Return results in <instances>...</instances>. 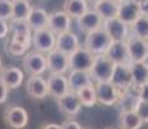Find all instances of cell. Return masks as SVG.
<instances>
[{
  "label": "cell",
  "mask_w": 148,
  "mask_h": 129,
  "mask_svg": "<svg viewBox=\"0 0 148 129\" xmlns=\"http://www.w3.org/2000/svg\"><path fill=\"white\" fill-rule=\"evenodd\" d=\"M28 48H30L28 45L23 44L21 41H17L13 38H10V40L7 43V52L12 56H22V54L26 53Z\"/></svg>",
  "instance_id": "obj_31"
},
{
  "label": "cell",
  "mask_w": 148,
  "mask_h": 129,
  "mask_svg": "<svg viewBox=\"0 0 148 129\" xmlns=\"http://www.w3.org/2000/svg\"><path fill=\"white\" fill-rule=\"evenodd\" d=\"M0 80L9 89H17L23 81V72L16 66H7L0 71Z\"/></svg>",
  "instance_id": "obj_20"
},
{
  "label": "cell",
  "mask_w": 148,
  "mask_h": 129,
  "mask_svg": "<svg viewBox=\"0 0 148 129\" xmlns=\"http://www.w3.org/2000/svg\"><path fill=\"white\" fill-rule=\"evenodd\" d=\"M13 17V1L0 0V19H12Z\"/></svg>",
  "instance_id": "obj_32"
},
{
  "label": "cell",
  "mask_w": 148,
  "mask_h": 129,
  "mask_svg": "<svg viewBox=\"0 0 148 129\" xmlns=\"http://www.w3.org/2000/svg\"><path fill=\"white\" fill-rule=\"evenodd\" d=\"M134 1L136 3V4H139V5H143L144 3L147 1V0H134Z\"/></svg>",
  "instance_id": "obj_40"
},
{
  "label": "cell",
  "mask_w": 148,
  "mask_h": 129,
  "mask_svg": "<svg viewBox=\"0 0 148 129\" xmlns=\"http://www.w3.org/2000/svg\"><path fill=\"white\" fill-rule=\"evenodd\" d=\"M113 1H116V3H119V4H120V3H122V1H125V0H113Z\"/></svg>",
  "instance_id": "obj_42"
},
{
  "label": "cell",
  "mask_w": 148,
  "mask_h": 129,
  "mask_svg": "<svg viewBox=\"0 0 148 129\" xmlns=\"http://www.w3.org/2000/svg\"><path fill=\"white\" fill-rule=\"evenodd\" d=\"M95 90L98 102L104 106L115 105L121 98V93L111 81L95 83Z\"/></svg>",
  "instance_id": "obj_7"
},
{
  "label": "cell",
  "mask_w": 148,
  "mask_h": 129,
  "mask_svg": "<svg viewBox=\"0 0 148 129\" xmlns=\"http://www.w3.org/2000/svg\"><path fill=\"white\" fill-rule=\"evenodd\" d=\"M132 35L148 41V16L142 14L132 26Z\"/></svg>",
  "instance_id": "obj_28"
},
{
  "label": "cell",
  "mask_w": 148,
  "mask_h": 129,
  "mask_svg": "<svg viewBox=\"0 0 148 129\" xmlns=\"http://www.w3.org/2000/svg\"><path fill=\"white\" fill-rule=\"evenodd\" d=\"M48 28L53 31L57 36L63 32H67L71 28V17L64 10H56L49 14Z\"/></svg>",
  "instance_id": "obj_15"
},
{
  "label": "cell",
  "mask_w": 148,
  "mask_h": 129,
  "mask_svg": "<svg viewBox=\"0 0 148 129\" xmlns=\"http://www.w3.org/2000/svg\"><path fill=\"white\" fill-rule=\"evenodd\" d=\"M4 120L10 128L23 129L28 123L27 111L21 106H9L4 111Z\"/></svg>",
  "instance_id": "obj_11"
},
{
  "label": "cell",
  "mask_w": 148,
  "mask_h": 129,
  "mask_svg": "<svg viewBox=\"0 0 148 129\" xmlns=\"http://www.w3.org/2000/svg\"><path fill=\"white\" fill-rule=\"evenodd\" d=\"M27 94L34 99H44L49 96L48 89V81L39 75H30L26 81Z\"/></svg>",
  "instance_id": "obj_13"
},
{
  "label": "cell",
  "mask_w": 148,
  "mask_h": 129,
  "mask_svg": "<svg viewBox=\"0 0 148 129\" xmlns=\"http://www.w3.org/2000/svg\"><path fill=\"white\" fill-rule=\"evenodd\" d=\"M10 31H12L13 35L17 36H32L34 34L31 32V27L28 26L27 21L25 19H10V23H9Z\"/></svg>",
  "instance_id": "obj_30"
},
{
  "label": "cell",
  "mask_w": 148,
  "mask_h": 129,
  "mask_svg": "<svg viewBox=\"0 0 148 129\" xmlns=\"http://www.w3.org/2000/svg\"><path fill=\"white\" fill-rule=\"evenodd\" d=\"M28 26L31 27V30L35 32L39 30H44L48 28V22H49V14L47 13V10L42 9V8L35 7L32 8L30 16L26 19Z\"/></svg>",
  "instance_id": "obj_22"
},
{
  "label": "cell",
  "mask_w": 148,
  "mask_h": 129,
  "mask_svg": "<svg viewBox=\"0 0 148 129\" xmlns=\"http://www.w3.org/2000/svg\"><path fill=\"white\" fill-rule=\"evenodd\" d=\"M88 1H92V3H94V4H95V3H98V1H101V0H88Z\"/></svg>",
  "instance_id": "obj_41"
},
{
  "label": "cell",
  "mask_w": 148,
  "mask_h": 129,
  "mask_svg": "<svg viewBox=\"0 0 148 129\" xmlns=\"http://www.w3.org/2000/svg\"><path fill=\"white\" fill-rule=\"evenodd\" d=\"M63 10L71 18L77 19L89 10V3L88 0H64Z\"/></svg>",
  "instance_id": "obj_24"
},
{
  "label": "cell",
  "mask_w": 148,
  "mask_h": 129,
  "mask_svg": "<svg viewBox=\"0 0 148 129\" xmlns=\"http://www.w3.org/2000/svg\"><path fill=\"white\" fill-rule=\"evenodd\" d=\"M106 56L115 65L130 63V56L126 41H112L108 50L106 52Z\"/></svg>",
  "instance_id": "obj_17"
},
{
  "label": "cell",
  "mask_w": 148,
  "mask_h": 129,
  "mask_svg": "<svg viewBox=\"0 0 148 129\" xmlns=\"http://www.w3.org/2000/svg\"><path fill=\"white\" fill-rule=\"evenodd\" d=\"M32 45L35 50L40 53H50L53 49H56L57 45V35L50 31L49 28L35 31L32 35Z\"/></svg>",
  "instance_id": "obj_5"
},
{
  "label": "cell",
  "mask_w": 148,
  "mask_h": 129,
  "mask_svg": "<svg viewBox=\"0 0 148 129\" xmlns=\"http://www.w3.org/2000/svg\"><path fill=\"white\" fill-rule=\"evenodd\" d=\"M9 31H10V27L7 23V21L5 19H0V39L7 38Z\"/></svg>",
  "instance_id": "obj_34"
},
{
  "label": "cell",
  "mask_w": 148,
  "mask_h": 129,
  "mask_svg": "<svg viewBox=\"0 0 148 129\" xmlns=\"http://www.w3.org/2000/svg\"><path fill=\"white\" fill-rule=\"evenodd\" d=\"M47 81H48V89H49V96H52L57 99L70 92L68 79L63 74H50L49 79Z\"/></svg>",
  "instance_id": "obj_18"
},
{
  "label": "cell",
  "mask_w": 148,
  "mask_h": 129,
  "mask_svg": "<svg viewBox=\"0 0 148 129\" xmlns=\"http://www.w3.org/2000/svg\"><path fill=\"white\" fill-rule=\"evenodd\" d=\"M132 74H133V84L135 89H139L142 85L148 83V63L147 62H139L132 63Z\"/></svg>",
  "instance_id": "obj_25"
},
{
  "label": "cell",
  "mask_w": 148,
  "mask_h": 129,
  "mask_svg": "<svg viewBox=\"0 0 148 129\" xmlns=\"http://www.w3.org/2000/svg\"><path fill=\"white\" fill-rule=\"evenodd\" d=\"M8 90H9V88H8L7 85L1 81V80H0V105L7 102V99H8Z\"/></svg>",
  "instance_id": "obj_35"
},
{
  "label": "cell",
  "mask_w": 148,
  "mask_h": 129,
  "mask_svg": "<svg viewBox=\"0 0 148 129\" xmlns=\"http://www.w3.org/2000/svg\"><path fill=\"white\" fill-rule=\"evenodd\" d=\"M134 111L138 114V116L142 119L143 123H148V102L147 101H142V99H138L136 102Z\"/></svg>",
  "instance_id": "obj_33"
},
{
  "label": "cell",
  "mask_w": 148,
  "mask_h": 129,
  "mask_svg": "<svg viewBox=\"0 0 148 129\" xmlns=\"http://www.w3.org/2000/svg\"><path fill=\"white\" fill-rule=\"evenodd\" d=\"M142 16L140 5L136 4L134 0H125L120 3V9H119V18L125 25L132 26L139 17Z\"/></svg>",
  "instance_id": "obj_16"
},
{
  "label": "cell",
  "mask_w": 148,
  "mask_h": 129,
  "mask_svg": "<svg viewBox=\"0 0 148 129\" xmlns=\"http://www.w3.org/2000/svg\"><path fill=\"white\" fill-rule=\"evenodd\" d=\"M56 48L58 50L63 52L67 56H71L73 52H76L80 48V41H79V38L75 32L72 31H67V32H63L61 35L57 36V45Z\"/></svg>",
  "instance_id": "obj_19"
},
{
  "label": "cell",
  "mask_w": 148,
  "mask_h": 129,
  "mask_svg": "<svg viewBox=\"0 0 148 129\" xmlns=\"http://www.w3.org/2000/svg\"><path fill=\"white\" fill-rule=\"evenodd\" d=\"M27 1H28V0H27Z\"/></svg>",
  "instance_id": "obj_45"
},
{
  "label": "cell",
  "mask_w": 148,
  "mask_h": 129,
  "mask_svg": "<svg viewBox=\"0 0 148 129\" xmlns=\"http://www.w3.org/2000/svg\"><path fill=\"white\" fill-rule=\"evenodd\" d=\"M111 83L115 85L121 93V96L126 92H129L134 87L133 84V74H132V63L116 65L113 71Z\"/></svg>",
  "instance_id": "obj_3"
},
{
  "label": "cell",
  "mask_w": 148,
  "mask_h": 129,
  "mask_svg": "<svg viewBox=\"0 0 148 129\" xmlns=\"http://www.w3.org/2000/svg\"><path fill=\"white\" fill-rule=\"evenodd\" d=\"M140 10H142V14H143V16H148V0L143 5H140Z\"/></svg>",
  "instance_id": "obj_39"
},
{
  "label": "cell",
  "mask_w": 148,
  "mask_h": 129,
  "mask_svg": "<svg viewBox=\"0 0 148 129\" xmlns=\"http://www.w3.org/2000/svg\"><path fill=\"white\" fill-rule=\"evenodd\" d=\"M48 58V70L50 74H66L70 70V56L64 54L63 52L53 49L47 54Z\"/></svg>",
  "instance_id": "obj_10"
},
{
  "label": "cell",
  "mask_w": 148,
  "mask_h": 129,
  "mask_svg": "<svg viewBox=\"0 0 148 129\" xmlns=\"http://www.w3.org/2000/svg\"><path fill=\"white\" fill-rule=\"evenodd\" d=\"M103 21L104 19L99 16L95 9H89L85 14L77 18V26L82 32L90 34L103 27Z\"/></svg>",
  "instance_id": "obj_12"
},
{
  "label": "cell",
  "mask_w": 148,
  "mask_h": 129,
  "mask_svg": "<svg viewBox=\"0 0 148 129\" xmlns=\"http://www.w3.org/2000/svg\"><path fill=\"white\" fill-rule=\"evenodd\" d=\"M1 68H3L1 67V58H0V71H1Z\"/></svg>",
  "instance_id": "obj_43"
},
{
  "label": "cell",
  "mask_w": 148,
  "mask_h": 129,
  "mask_svg": "<svg viewBox=\"0 0 148 129\" xmlns=\"http://www.w3.org/2000/svg\"><path fill=\"white\" fill-rule=\"evenodd\" d=\"M107 129H113V128H107Z\"/></svg>",
  "instance_id": "obj_44"
},
{
  "label": "cell",
  "mask_w": 148,
  "mask_h": 129,
  "mask_svg": "<svg viewBox=\"0 0 148 129\" xmlns=\"http://www.w3.org/2000/svg\"><path fill=\"white\" fill-rule=\"evenodd\" d=\"M115 63L111 61L106 54H98L95 56L94 63L90 68L89 74L92 76V80L94 83L102 81H111L115 71Z\"/></svg>",
  "instance_id": "obj_1"
},
{
  "label": "cell",
  "mask_w": 148,
  "mask_h": 129,
  "mask_svg": "<svg viewBox=\"0 0 148 129\" xmlns=\"http://www.w3.org/2000/svg\"><path fill=\"white\" fill-rule=\"evenodd\" d=\"M62 129H82V127L76 121V120L68 119L62 124Z\"/></svg>",
  "instance_id": "obj_36"
},
{
  "label": "cell",
  "mask_w": 148,
  "mask_h": 129,
  "mask_svg": "<svg viewBox=\"0 0 148 129\" xmlns=\"http://www.w3.org/2000/svg\"><path fill=\"white\" fill-rule=\"evenodd\" d=\"M143 125L142 119L138 114L133 111H122L120 114V127L121 129H140Z\"/></svg>",
  "instance_id": "obj_26"
},
{
  "label": "cell",
  "mask_w": 148,
  "mask_h": 129,
  "mask_svg": "<svg viewBox=\"0 0 148 129\" xmlns=\"http://www.w3.org/2000/svg\"><path fill=\"white\" fill-rule=\"evenodd\" d=\"M40 129H62V125L54 124V123H47V124L41 125Z\"/></svg>",
  "instance_id": "obj_38"
},
{
  "label": "cell",
  "mask_w": 148,
  "mask_h": 129,
  "mask_svg": "<svg viewBox=\"0 0 148 129\" xmlns=\"http://www.w3.org/2000/svg\"><path fill=\"white\" fill-rule=\"evenodd\" d=\"M76 94H77L79 99L81 101L82 106H85V107H92V106H94L95 103L98 102L97 90H95V83L82 88V89H80Z\"/></svg>",
  "instance_id": "obj_27"
},
{
  "label": "cell",
  "mask_w": 148,
  "mask_h": 129,
  "mask_svg": "<svg viewBox=\"0 0 148 129\" xmlns=\"http://www.w3.org/2000/svg\"><path fill=\"white\" fill-rule=\"evenodd\" d=\"M23 67L28 72V75H39L41 76L48 70V58L44 53L34 50L27 53L23 57Z\"/></svg>",
  "instance_id": "obj_4"
},
{
  "label": "cell",
  "mask_w": 148,
  "mask_h": 129,
  "mask_svg": "<svg viewBox=\"0 0 148 129\" xmlns=\"http://www.w3.org/2000/svg\"><path fill=\"white\" fill-rule=\"evenodd\" d=\"M126 44L129 49L130 63L146 62L148 59V41L132 35L126 39Z\"/></svg>",
  "instance_id": "obj_8"
},
{
  "label": "cell",
  "mask_w": 148,
  "mask_h": 129,
  "mask_svg": "<svg viewBox=\"0 0 148 129\" xmlns=\"http://www.w3.org/2000/svg\"><path fill=\"white\" fill-rule=\"evenodd\" d=\"M67 79H68V85H70V92H73V93H77L82 88L94 83L88 71L71 70Z\"/></svg>",
  "instance_id": "obj_21"
},
{
  "label": "cell",
  "mask_w": 148,
  "mask_h": 129,
  "mask_svg": "<svg viewBox=\"0 0 148 129\" xmlns=\"http://www.w3.org/2000/svg\"><path fill=\"white\" fill-rule=\"evenodd\" d=\"M95 59V54H93L88 48L80 47L76 52L70 56V70L88 71L89 72Z\"/></svg>",
  "instance_id": "obj_6"
},
{
  "label": "cell",
  "mask_w": 148,
  "mask_h": 129,
  "mask_svg": "<svg viewBox=\"0 0 148 129\" xmlns=\"http://www.w3.org/2000/svg\"><path fill=\"white\" fill-rule=\"evenodd\" d=\"M93 9H95L103 19H110L119 16L120 4L113 0H101V1L95 3Z\"/></svg>",
  "instance_id": "obj_23"
},
{
  "label": "cell",
  "mask_w": 148,
  "mask_h": 129,
  "mask_svg": "<svg viewBox=\"0 0 148 129\" xmlns=\"http://www.w3.org/2000/svg\"><path fill=\"white\" fill-rule=\"evenodd\" d=\"M13 1V19H26L30 16L32 7L27 0H12Z\"/></svg>",
  "instance_id": "obj_29"
},
{
  "label": "cell",
  "mask_w": 148,
  "mask_h": 129,
  "mask_svg": "<svg viewBox=\"0 0 148 129\" xmlns=\"http://www.w3.org/2000/svg\"><path fill=\"white\" fill-rule=\"evenodd\" d=\"M103 30L110 35L112 41H126L129 38V26L125 25L119 17L104 19Z\"/></svg>",
  "instance_id": "obj_9"
},
{
  "label": "cell",
  "mask_w": 148,
  "mask_h": 129,
  "mask_svg": "<svg viewBox=\"0 0 148 129\" xmlns=\"http://www.w3.org/2000/svg\"><path fill=\"white\" fill-rule=\"evenodd\" d=\"M112 39L110 35L103 30V27L99 28L97 31H93L90 34H86L85 38V48H88L93 54L98 56V54H106V52L110 48Z\"/></svg>",
  "instance_id": "obj_2"
},
{
  "label": "cell",
  "mask_w": 148,
  "mask_h": 129,
  "mask_svg": "<svg viewBox=\"0 0 148 129\" xmlns=\"http://www.w3.org/2000/svg\"><path fill=\"white\" fill-rule=\"evenodd\" d=\"M57 103H58L59 110L66 116H70V117L76 116L81 111V107H82V103L79 99L77 94L73 93V92H68L67 94L62 96L61 98L57 99Z\"/></svg>",
  "instance_id": "obj_14"
},
{
  "label": "cell",
  "mask_w": 148,
  "mask_h": 129,
  "mask_svg": "<svg viewBox=\"0 0 148 129\" xmlns=\"http://www.w3.org/2000/svg\"><path fill=\"white\" fill-rule=\"evenodd\" d=\"M138 97L142 101H147L148 102V83L144 85H142L138 89Z\"/></svg>",
  "instance_id": "obj_37"
}]
</instances>
